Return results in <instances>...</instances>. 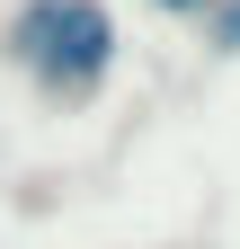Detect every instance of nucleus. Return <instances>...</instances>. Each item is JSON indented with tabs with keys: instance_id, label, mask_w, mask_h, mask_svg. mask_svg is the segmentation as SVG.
<instances>
[{
	"instance_id": "1",
	"label": "nucleus",
	"mask_w": 240,
	"mask_h": 249,
	"mask_svg": "<svg viewBox=\"0 0 240 249\" xmlns=\"http://www.w3.org/2000/svg\"><path fill=\"white\" fill-rule=\"evenodd\" d=\"M116 53H125V36H116L107 0H18L0 18V62L27 71L36 98H53V107H89L107 89Z\"/></svg>"
},
{
	"instance_id": "2",
	"label": "nucleus",
	"mask_w": 240,
	"mask_h": 249,
	"mask_svg": "<svg viewBox=\"0 0 240 249\" xmlns=\"http://www.w3.org/2000/svg\"><path fill=\"white\" fill-rule=\"evenodd\" d=\"M196 27H205V53H240V0H205Z\"/></svg>"
},
{
	"instance_id": "3",
	"label": "nucleus",
	"mask_w": 240,
	"mask_h": 249,
	"mask_svg": "<svg viewBox=\"0 0 240 249\" xmlns=\"http://www.w3.org/2000/svg\"><path fill=\"white\" fill-rule=\"evenodd\" d=\"M152 9H160V18H196L205 0H152Z\"/></svg>"
}]
</instances>
